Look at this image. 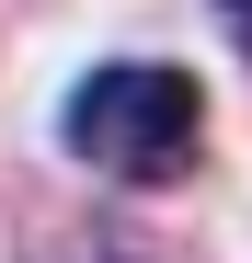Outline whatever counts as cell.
Masks as SVG:
<instances>
[{
    "instance_id": "obj_1",
    "label": "cell",
    "mask_w": 252,
    "mask_h": 263,
    "mask_svg": "<svg viewBox=\"0 0 252 263\" xmlns=\"http://www.w3.org/2000/svg\"><path fill=\"white\" fill-rule=\"evenodd\" d=\"M58 138L92 172H115V183H172V172L195 160V138H206V80L149 69V58H115V69H92L58 103Z\"/></svg>"
},
{
    "instance_id": "obj_2",
    "label": "cell",
    "mask_w": 252,
    "mask_h": 263,
    "mask_svg": "<svg viewBox=\"0 0 252 263\" xmlns=\"http://www.w3.org/2000/svg\"><path fill=\"white\" fill-rule=\"evenodd\" d=\"M218 23H229V46L252 58V0H218Z\"/></svg>"
}]
</instances>
